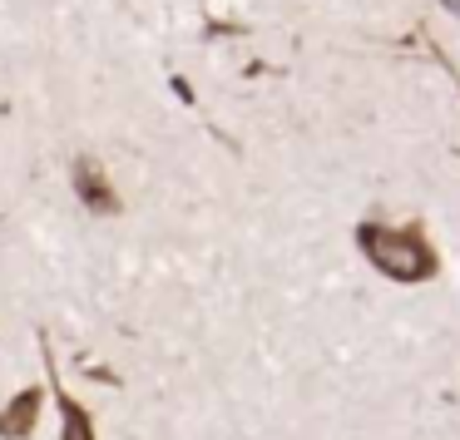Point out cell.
Listing matches in <instances>:
<instances>
[{
	"label": "cell",
	"mask_w": 460,
	"mask_h": 440,
	"mask_svg": "<svg viewBox=\"0 0 460 440\" xmlns=\"http://www.w3.org/2000/svg\"><path fill=\"white\" fill-rule=\"evenodd\" d=\"M357 248L371 258V268L386 272L391 282H426L436 272V252H430L420 223L411 228H386V223H361Z\"/></svg>",
	"instance_id": "1"
},
{
	"label": "cell",
	"mask_w": 460,
	"mask_h": 440,
	"mask_svg": "<svg viewBox=\"0 0 460 440\" xmlns=\"http://www.w3.org/2000/svg\"><path fill=\"white\" fill-rule=\"evenodd\" d=\"M70 189H75V198H80L90 213H100V218H114V213L124 208V198H119V189L110 183L104 163L90 159V154H80V159L70 163Z\"/></svg>",
	"instance_id": "2"
},
{
	"label": "cell",
	"mask_w": 460,
	"mask_h": 440,
	"mask_svg": "<svg viewBox=\"0 0 460 440\" xmlns=\"http://www.w3.org/2000/svg\"><path fill=\"white\" fill-rule=\"evenodd\" d=\"M40 406H45L40 386L15 391V396L0 406V440H31V430L40 426Z\"/></svg>",
	"instance_id": "3"
},
{
	"label": "cell",
	"mask_w": 460,
	"mask_h": 440,
	"mask_svg": "<svg viewBox=\"0 0 460 440\" xmlns=\"http://www.w3.org/2000/svg\"><path fill=\"white\" fill-rule=\"evenodd\" d=\"M55 406H60V440H100L94 436V416L55 381Z\"/></svg>",
	"instance_id": "4"
},
{
	"label": "cell",
	"mask_w": 460,
	"mask_h": 440,
	"mask_svg": "<svg viewBox=\"0 0 460 440\" xmlns=\"http://www.w3.org/2000/svg\"><path fill=\"white\" fill-rule=\"evenodd\" d=\"M440 5H446L450 15H460V0H440Z\"/></svg>",
	"instance_id": "5"
}]
</instances>
